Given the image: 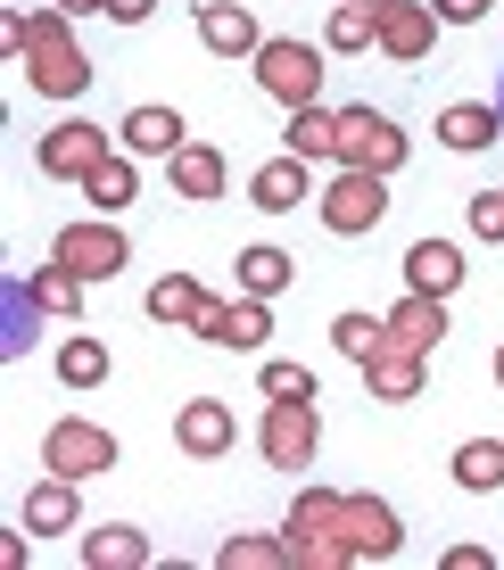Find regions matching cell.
I'll return each mask as SVG.
<instances>
[{"mask_svg":"<svg viewBox=\"0 0 504 570\" xmlns=\"http://www.w3.org/2000/svg\"><path fill=\"white\" fill-rule=\"evenodd\" d=\"M132 190H141V174H132V149H108L100 166L83 174V199L100 207V215H116V207H132Z\"/></svg>","mask_w":504,"mask_h":570,"instance_id":"cell-22","label":"cell"},{"mask_svg":"<svg viewBox=\"0 0 504 570\" xmlns=\"http://www.w3.org/2000/svg\"><path fill=\"white\" fill-rule=\"evenodd\" d=\"M224 570H298L289 562V538H224Z\"/></svg>","mask_w":504,"mask_h":570,"instance_id":"cell-33","label":"cell"},{"mask_svg":"<svg viewBox=\"0 0 504 570\" xmlns=\"http://www.w3.org/2000/svg\"><path fill=\"white\" fill-rule=\"evenodd\" d=\"M347 546H356V562H389L397 546H405V529H397V513L381 497H347Z\"/></svg>","mask_w":504,"mask_h":570,"instance_id":"cell-15","label":"cell"},{"mask_svg":"<svg viewBox=\"0 0 504 570\" xmlns=\"http://www.w3.org/2000/svg\"><path fill=\"white\" fill-rule=\"evenodd\" d=\"M347 9H373V17H381V9H397V0H347Z\"/></svg>","mask_w":504,"mask_h":570,"instance_id":"cell-40","label":"cell"},{"mask_svg":"<svg viewBox=\"0 0 504 570\" xmlns=\"http://www.w3.org/2000/svg\"><path fill=\"white\" fill-rule=\"evenodd\" d=\"M496 389H504V340H496Z\"/></svg>","mask_w":504,"mask_h":570,"instance_id":"cell-41","label":"cell"},{"mask_svg":"<svg viewBox=\"0 0 504 570\" xmlns=\"http://www.w3.org/2000/svg\"><path fill=\"white\" fill-rule=\"evenodd\" d=\"M438 340H447V298H431V289H405L397 314H389V347H405V356H431Z\"/></svg>","mask_w":504,"mask_h":570,"instance_id":"cell-11","label":"cell"},{"mask_svg":"<svg viewBox=\"0 0 504 570\" xmlns=\"http://www.w3.org/2000/svg\"><path fill=\"white\" fill-rule=\"evenodd\" d=\"M438 9V26H480V17H488V0H431Z\"/></svg>","mask_w":504,"mask_h":570,"instance_id":"cell-37","label":"cell"},{"mask_svg":"<svg viewBox=\"0 0 504 570\" xmlns=\"http://www.w3.org/2000/svg\"><path fill=\"white\" fill-rule=\"evenodd\" d=\"M83 562L91 570H149V538L141 529H83Z\"/></svg>","mask_w":504,"mask_h":570,"instance_id":"cell-24","label":"cell"},{"mask_svg":"<svg viewBox=\"0 0 504 570\" xmlns=\"http://www.w3.org/2000/svg\"><path fill=\"white\" fill-rule=\"evenodd\" d=\"M265 306H274V298H207L190 331H199L207 347H265V331H274Z\"/></svg>","mask_w":504,"mask_h":570,"instance_id":"cell-7","label":"cell"},{"mask_svg":"<svg viewBox=\"0 0 504 570\" xmlns=\"http://www.w3.org/2000/svg\"><path fill=\"white\" fill-rule=\"evenodd\" d=\"M116 141H125L132 157H174L182 149V116L174 108H132L125 125H116Z\"/></svg>","mask_w":504,"mask_h":570,"instance_id":"cell-16","label":"cell"},{"mask_svg":"<svg viewBox=\"0 0 504 570\" xmlns=\"http://www.w3.org/2000/svg\"><path fill=\"white\" fill-rule=\"evenodd\" d=\"M50 9H67V17H91V9H108V0H50Z\"/></svg>","mask_w":504,"mask_h":570,"instance_id":"cell-39","label":"cell"},{"mask_svg":"<svg viewBox=\"0 0 504 570\" xmlns=\"http://www.w3.org/2000/svg\"><path fill=\"white\" fill-rule=\"evenodd\" d=\"M289 562H298V570H347L356 546H347V538H289Z\"/></svg>","mask_w":504,"mask_h":570,"instance_id":"cell-34","label":"cell"},{"mask_svg":"<svg viewBox=\"0 0 504 570\" xmlns=\"http://www.w3.org/2000/svg\"><path fill=\"white\" fill-rule=\"evenodd\" d=\"M339 166L397 174V166H405V132H397L381 108H339Z\"/></svg>","mask_w":504,"mask_h":570,"instance_id":"cell-4","label":"cell"},{"mask_svg":"<svg viewBox=\"0 0 504 570\" xmlns=\"http://www.w3.org/2000/svg\"><path fill=\"white\" fill-rule=\"evenodd\" d=\"M332 347H339L347 364H373L381 347H389V314H339V323H332Z\"/></svg>","mask_w":504,"mask_h":570,"instance_id":"cell-29","label":"cell"},{"mask_svg":"<svg viewBox=\"0 0 504 570\" xmlns=\"http://www.w3.org/2000/svg\"><path fill=\"white\" fill-rule=\"evenodd\" d=\"M149 9H158V0H108V17H116V26H141Z\"/></svg>","mask_w":504,"mask_h":570,"instance_id":"cell-38","label":"cell"},{"mask_svg":"<svg viewBox=\"0 0 504 570\" xmlns=\"http://www.w3.org/2000/svg\"><path fill=\"white\" fill-rule=\"evenodd\" d=\"M257 446H265V463H281V471L315 463V405H281V397H274V414H265Z\"/></svg>","mask_w":504,"mask_h":570,"instance_id":"cell-10","label":"cell"},{"mask_svg":"<svg viewBox=\"0 0 504 570\" xmlns=\"http://www.w3.org/2000/svg\"><path fill=\"white\" fill-rule=\"evenodd\" d=\"M463 282V257L447 240H414L405 248V289H431V298H447V289Z\"/></svg>","mask_w":504,"mask_h":570,"instance_id":"cell-21","label":"cell"},{"mask_svg":"<svg viewBox=\"0 0 504 570\" xmlns=\"http://www.w3.org/2000/svg\"><path fill=\"white\" fill-rule=\"evenodd\" d=\"M472 232L480 240H504V190H480L472 199Z\"/></svg>","mask_w":504,"mask_h":570,"instance_id":"cell-36","label":"cell"},{"mask_svg":"<svg viewBox=\"0 0 504 570\" xmlns=\"http://www.w3.org/2000/svg\"><path fill=\"white\" fill-rule=\"evenodd\" d=\"M438 42V9H422V0H397V9H381V50L397 58V67H422Z\"/></svg>","mask_w":504,"mask_h":570,"instance_id":"cell-13","label":"cell"},{"mask_svg":"<svg viewBox=\"0 0 504 570\" xmlns=\"http://www.w3.org/2000/svg\"><path fill=\"white\" fill-rule=\"evenodd\" d=\"M347 497H332V488H298V504H289L281 538H347Z\"/></svg>","mask_w":504,"mask_h":570,"instance_id":"cell-20","label":"cell"},{"mask_svg":"<svg viewBox=\"0 0 504 570\" xmlns=\"http://www.w3.org/2000/svg\"><path fill=\"white\" fill-rule=\"evenodd\" d=\"M504 132V108H488V100H455L447 116H438V141L447 149H488Z\"/></svg>","mask_w":504,"mask_h":570,"instance_id":"cell-23","label":"cell"},{"mask_svg":"<svg viewBox=\"0 0 504 570\" xmlns=\"http://www.w3.org/2000/svg\"><path fill=\"white\" fill-rule=\"evenodd\" d=\"M381 215H389V174H364V166H339V183L323 190V224L332 232H373Z\"/></svg>","mask_w":504,"mask_h":570,"instance_id":"cell-5","label":"cell"},{"mask_svg":"<svg viewBox=\"0 0 504 570\" xmlns=\"http://www.w3.org/2000/svg\"><path fill=\"white\" fill-rule=\"evenodd\" d=\"M26 529H33V538H67V529H75V480H58V471L33 480L26 488Z\"/></svg>","mask_w":504,"mask_h":570,"instance_id":"cell-19","label":"cell"},{"mask_svg":"<svg viewBox=\"0 0 504 570\" xmlns=\"http://www.w3.org/2000/svg\"><path fill=\"white\" fill-rule=\"evenodd\" d=\"M289 282H298V257H281V248H248L240 257V298H281Z\"/></svg>","mask_w":504,"mask_h":570,"instance_id":"cell-28","label":"cell"},{"mask_svg":"<svg viewBox=\"0 0 504 570\" xmlns=\"http://www.w3.org/2000/svg\"><path fill=\"white\" fill-rule=\"evenodd\" d=\"M174 439H182V455H199V463H216V455H231V405L224 397H190L182 414H174Z\"/></svg>","mask_w":504,"mask_h":570,"instance_id":"cell-9","label":"cell"},{"mask_svg":"<svg viewBox=\"0 0 504 570\" xmlns=\"http://www.w3.org/2000/svg\"><path fill=\"white\" fill-rule=\"evenodd\" d=\"M199 306H207V289L190 282V273H166V282L149 289V323H166V331H190V323H199Z\"/></svg>","mask_w":504,"mask_h":570,"instance_id":"cell-26","label":"cell"},{"mask_svg":"<svg viewBox=\"0 0 504 570\" xmlns=\"http://www.w3.org/2000/svg\"><path fill=\"white\" fill-rule=\"evenodd\" d=\"M257 83L274 91L281 108H315V100H323V50H315V42H298V33H265V50H257Z\"/></svg>","mask_w":504,"mask_h":570,"instance_id":"cell-1","label":"cell"},{"mask_svg":"<svg viewBox=\"0 0 504 570\" xmlns=\"http://www.w3.org/2000/svg\"><path fill=\"white\" fill-rule=\"evenodd\" d=\"M42 463L58 471V480H100V471H116V439L100 422H50L42 430Z\"/></svg>","mask_w":504,"mask_h":570,"instance_id":"cell-2","label":"cell"},{"mask_svg":"<svg viewBox=\"0 0 504 570\" xmlns=\"http://www.w3.org/2000/svg\"><path fill=\"white\" fill-rule=\"evenodd\" d=\"M17 67H26V83L42 91V100H75V91H91V58L75 42H33Z\"/></svg>","mask_w":504,"mask_h":570,"instance_id":"cell-8","label":"cell"},{"mask_svg":"<svg viewBox=\"0 0 504 570\" xmlns=\"http://www.w3.org/2000/svg\"><path fill=\"white\" fill-rule=\"evenodd\" d=\"M58 381H67V389H100V381H108V347L83 340V331H75V340H58Z\"/></svg>","mask_w":504,"mask_h":570,"instance_id":"cell-31","label":"cell"},{"mask_svg":"<svg viewBox=\"0 0 504 570\" xmlns=\"http://www.w3.org/2000/svg\"><path fill=\"white\" fill-rule=\"evenodd\" d=\"M199 42L216 58H257L265 33H257V17H248L240 0H199Z\"/></svg>","mask_w":504,"mask_h":570,"instance_id":"cell-14","label":"cell"},{"mask_svg":"<svg viewBox=\"0 0 504 570\" xmlns=\"http://www.w3.org/2000/svg\"><path fill=\"white\" fill-rule=\"evenodd\" d=\"M298 199H315V174H306V157H274V166H257L248 174V207H265V215H298Z\"/></svg>","mask_w":504,"mask_h":570,"instance_id":"cell-12","label":"cell"},{"mask_svg":"<svg viewBox=\"0 0 504 570\" xmlns=\"http://www.w3.org/2000/svg\"><path fill=\"white\" fill-rule=\"evenodd\" d=\"M455 488H472V497L504 488V439H463L455 446Z\"/></svg>","mask_w":504,"mask_h":570,"instance_id":"cell-27","label":"cell"},{"mask_svg":"<svg viewBox=\"0 0 504 570\" xmlns=\"http://www.w3.org/2000/svg\"><path fill=\"white\" fill-rule=\"evenodd\" d=\"M83 306V273H67V265H33V314H75Z\"/></svg>","mask_w":504,"mask_h":570,"instance_id":"cell-32","label":"cell"},{"mask_svg":"<svg viewBox=\"0 0 504 570\" xmlns=\"http://www.w3.org/2000/svg\"><path fill=\"white\" fill-rule=\"evenodd\" d=\"M50 257L67 265V273H83V282H116L132 248H125V232H116L108 215H91V224H67V232H58V240H50Z\"/></svg>","mask_w":504,"mask_h":570,"instance_id":"cell-3","label":"cell"},{"mask_svg":"<svg viewBox=\"0 0 504 570\" xmlns=\"http://www.w3.org/2000/svg\"><path fill=\"white\" fill-rule=\"evenodd\" d=\"M281 141H289V157H306V166H315V157H339V116L332 108H289V132H281Z\"/></svg>","mask_w":504,"mask_h":570,"instance_id":"cell-25","label":"cell"},{"mask_svg":"<svg viewBox=\"0 0 504 570\" xmlns=\"http://www.w3.org/2000/svg\"><path fill=\"white\" fill-rule=\"evenodd\" d=\"M422 364H431V356H405V347H381V356L364 364V381H373V397H381V405H414V397H422Z\"/></svg>","mask_w":504,"mask_h":570,"instance_id":"cell-17","label":"cell"},{"mask_svg":"<svg viewBox=\"0 0 504 570\" xmlns=\"http://www.w3.org/2000/svg\"><path fill=\"white\" fill-rule=\"evenodd\" d=\"M265 397H281V405H315V372H306V364H265Z\"/></svg>","mask_w":504,"mask_h":570,"instance_id":"cell-35","label":"cell"},{"mask_svg":"<svg viewBox=\"0 0 504 570\" xmlns=\"http://www.w3.org/2000/svg\"><path fill=\"white\" fill-rule=\"evenodd\" d=\"M166 174H174V199H224V157L216 149H199V141H182L166 157Z\"/></svg>","mask_w":504,"mask_h":570,"instance_id":"cell-18","label":"cell"},{"mask_svg":"<svg viewBox=\"0 0 504 570\" xmlns=\"http://www.w3.org/2000/svg\"><path fill=\"white\" fill-rule=\"evenodd\" d=\"M100 157H108V132H100V125H83V116H67V125H50V132H42L33 166H42L50 183H83Z\"/></svg>","mask_w":504,"mask_h":570,"instance_id":"cell-6","label":"cell"},{"mask_svg":"<svg viewBox=\"0 0 504 570\" xmlns=\"http://www.w3.org/2000/svg\"><path fill=\"white\" fill-rule=\"evenodd\" d=\"M323 50H339V58H356V50H381V17L373 9H332V26H323Z\"/></svg>","mask_w":504,"mask_h":570,"instance_id":"cell-30","label":"cell"}]
</instances>
